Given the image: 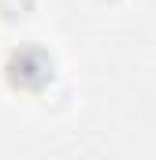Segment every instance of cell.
<instances>
[{
	"instance_id": "obj_3",
	"label": "cell",
	"mask_w": 156,
	"mask_h": 160,
	"mask_svg": "<svg viewBox=\"0 0 156 160\" xmlns=\"http://www.w3.org/2000/svg\"><path fill=\"white\" fill-rule=\"evenodd\" d=\"M100 4H119V0H100Z\"/></svg>"
},
{
	"instance_id": "obj_2",
	"label": "cell",
	"mask_w": 156,
	"mask_h": 160,
	"mask_svg": "<svg viewBox=\"0 0 156 160\" xmlns=\"http://www.w3.org/2000/svg\"><path fill=\"white\" fill-rule=\"evenodd\" d=\"M34 15V0H0V19L4 22H19Z\"/></svg>"
},
{
	"instance_id": "obj_1",
	"label": "cell",
	"mask_w": 156,
	"mask_h": 160,
	"mask_svg": "<svg viewBox=\"0 0 156 160\" xmlns=\"http://www.w3.org/2000/svg\"><path fill=\"white\" fill-rule=\"evenodd\" d=\"M52 78H56V60L41 45L11 48V56L4 60V82L15 93H41Z\"/></svg>"
}]
</instances>
